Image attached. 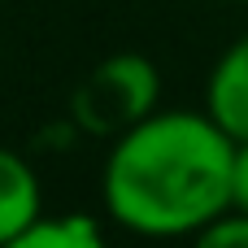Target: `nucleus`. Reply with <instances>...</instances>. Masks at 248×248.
<instances>
[{"label":"nucleus","mask_w":248,"mask_h":248,"mask_svg":"<svg viewBox=\"0 0 248 248\" xmlns=\"http://www.w3.org/2000/svg\"><path fill=\"white\" fill-rule=\"evenodd\" d=\"M231 153L235 140L205 109H153L105 153V214L144 240L201 235L231 205Z\"/></svg>","instance_id":"f257e3e1"},{"label":"nucleus","mask_w":248,"mask_h":248,"mask_svg":"<svg viewBox=\"0 0 248 248\" xmlns=\"http://www.w3.org/2000/svg\"><path fill=\"white\" fill-rule=\"evenodd\" d=\"M157 100H161L157 65L140 52H113L78 78L70 96V118L87 135H122L126 126L148 118Z\"/></svg>","instance_id":"f03ea898"},{"label":"nucleus","mask_w":248,"mask_h":248,"mask_svg":"<svg viewBox=\"0 0 248 248\" xmlns=\"http://www.w3.org/2000/svg\"><path fill=\"white\" fill-rule=\"evenodd\" d=\"M205 113L240 144L248 140V35H240L209 70Z\"/></svg>","instance_id":"7ed1b4c3"},{"label":"nucleus","mask_w":248,"mask_h":248,"mask_svg":"<svg viewBox=\"0 0 248 248\" xmlns=\"http://www.w3.org/2000/svg\"><path fill=\"white\" fill-rule=\"evenodd\" d=\"M39 214H44V187L35 166L17 148L0 144V248H13Z\"/></svg>","instance_id":"20e7f679"},{"label":"nucleus","mask_w":248,"mask_h":248,"mask_svg":"<svg viewBox=\"0 0 248 248\" xmlns=\"http://www.w3.org/2000/svg\"><path fill=\"white\" fill-rule=\"evenodd\" d=\"M100 244H105L100 218L74 209V214H39L13 248H100Z\"/></svg>","instance_id":"39448f33"},{"label":"nucleus","mask_w":248,"mask_h":248,"mask_svg":"<svg viewBox=\"0 0 248 248\" xmlns=\"http://www.w3.org/2000/svg\"><path fill=\"white\" fill-rule=\"evenodd\" d=\"M196 240L205 248H248V214L244 209H222Z\"/></svg>","instance_id":"423d86ee"},{"label":"nucleus","mask_w":248,"mask_h":248,"mask_svg":"<svg viewBox=\"0 0 248 248\" xmlns=\"http://www.w3.org/2000/svg\"><path fill=\"white\" fill-rule=\"evenodd\" d=\"M227 209L248 214V140H240L235 153H231V205Z\"/></svg>","instance_id":"0eeeda50"}]
</instances>
